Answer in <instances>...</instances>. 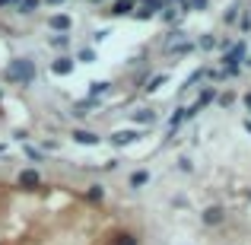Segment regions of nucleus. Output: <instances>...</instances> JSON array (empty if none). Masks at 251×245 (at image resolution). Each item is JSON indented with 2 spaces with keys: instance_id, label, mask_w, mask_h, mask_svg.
Masks as SVG:
<instances>
[{
  "instance_id": "1",
  "label": "nucleus",
  "mask_w": 251,
  "mask_h": 245,
  "mask_svg": "<svg viewBox=\"0 0 251 245\" xmlns=\"http://www.w3.org/2000/svg\"><path fill=\"white\" fill-rule=\"evenodd\" d=\"M6 83L13 86H32L35 83V64L29 61V57H16V61H10V67L3 70Z\"/></svg>"
},
{
  "instance_id": "2",
  "label": "nucleus",
  "mask_w": 251,
  "mask_h": 245,
  "mask_svg": "<svg viewBox=\"0 0 251 245\" xmlns=\"http://www.w3.org/2000/svg\"><path fill=\"white\" fill-rule=\"evenodd\" d=\"M162 6H166V0H134L130 16H134V19H153V16L162 13Z\"/></svg>"
},
{
  "instance_id": "3",
  "label": "nucleus",
  "mask_w": 251,
  "mask_h": 245,
  "mask_svg": "<svg viewBox=\"0 0 251 245\" xmlns=\"http://www.w3.org/2000/svg\"><path fill=\"white\" fill-rule=\"evenodd\" d=\"M245 54H248L245 42H235L232 48L223 54V67H235V70H242V64H245Z\"/></svg>"
},
{
  "instance_id": "4",
  "label": "nucleus",
  "mask_w": 251,
  "mask_h": 245,
  "mask_svg": "<svg viewBox=\"0 0 251 245\" xmlns=\"http://www.w3.org/2000/svg\"><path fill=\"white\" fill-rule=\"evenodd\" d=\"M210 102H216V86H203V92L197 96V102H194V105L188 109V118H194L197 111H203V109H207Z\"/></svg>"
},
{
  "instance_id": "5",
  "label": "nucleus",
  "mask_w": 251,
  "mask_h": 245,
  "mask_svg": "<svg viewBox=\"0 0 251 245\" xmlns=\"http://www.w3.org/2000/svg\"><path fill=\"white\" fill-rule=\"evenodd\" d=\"M48 26L57 32V35H67V32L74 29V19H70L67 13H54V16H48Z\"/></svg>"
},
{
  "instance_id": "6",
  "label": "nucleus",
  "mask_w": 251,
  "mask_h": 245,
  "mask_svg": "<svg viewBox=\"0 0 251 245\" xmlns=\"http://www.w3.org/2000/svg\"><path fill=\"white\" fill-rule=\"evenodd\" d=\"M16 182H19V188H29L32 191V188H38V185H42V175H38L35 169H23Z\"/></svg>"
},
{
  "instance_id": "7",
  "label": "nucleus",
  "mask_w": 251,
  "mask_h": 245,
  "mask_svg": "<svg viewBox=\"0 0 251 245\" xmlns=\"http://www.w3.org/2000/svg\"><path fill=\"white\" fill-rule=\"evenodd\" d=\"M70 137H74V143H83V147H99V143H102L99 134H92V131H80V128H76Z\"/></svg>"
},
{
  "instance_id": "8",
  "label": "nucleus",
  "mask_w": 251,
  "mask_h": 245,
  "mask_svg": "<svg viewBox=\"0 0 251 245\" xmlns=\"http://www.w3.org/2000/svg\"><path fill=\"white\" fill-rule=\"evenodd\" d=\"M201 220L207 223V226H220V223L226 220V210H223V207H207V210L201 214Z\"/></svg>"
},
{
  "instance_id": "9",
  "label": "nucleus",
  "mask_w": 251,
  "mask_h": 245,
  "mask_svg": "<svg viewBox=\"0 0 251 245\" xmlns=\"http://www.w3.org/2000/svg\"><path fill=\"white\" fill-rule=\"evenodd\" d=\"M74 57H57V61H51V74H57V77H67V74H74Z\"/></svg>"
},
{
  "instance_id": "10",
  "label": "nucleus",
  "mask_w": 251,
  "mask_h": 245,
  "mask_svg": "<svg viewBox=\"0 0 251 245\" xmlns=\"http://www.w3.org/2000/svg\"><path fill=\"white\" fill-rule=\"evenodd\" d=\"M159 16H162V19H166V23H169V26H175V29H178V23H181V16H184V13H181V10H178V6H175V3H166V6H162V13H159Z\"/></svg>"
},
{
  "instance_id": "11",
  "label": "nucleus",
  "mask_w": 251,
  "mask_h": 245,
  "mask_svg": "<svg viewBox=\"0 0 251 245\" xmlns=\"http://www.w3.org/2000/svg\"><path fill=\"white\" fill-rule=\"evenodd\" d=\"M130 10H134V0H115L111 3V16H130Z\"/></svg>"
},
{
  "instance_id": "12",
  "label": "nucleus",
  "mask_w": 251,
  "mask_h": 245,
  "mask_svg": "<svg viewBox=\"0 0 251 245\" xmlns=\"http://www.w3.org/2000/svg\"><path fill=\"white\" fill-rule=\"evenodd\" d=\"M137 140V131H115L111 134V143L115 147H124V143H134Z\"/></svg>"
},
{
  "instance_id": "13",
  "label": "nucleus",
  "mask_w": 251,
  "mask_h": 245,
  "mask_svg": "<svg viewBox=\"0 0 251 245\" xmlns=\"http://www.w3.org/2000/svg\"><path fill=\"white\" fill-rule=\"evenodd\" d=\"M134 121H137V124H153V121H156V111H153V109H137V111H134Z\"/></svg>"
},
{
  "instance_id": "14",
  "label": "nucleus",
  "mask_w": 251,
  "mask_h": 245,
  "mask_svg": "<svg viewBox=\"0 0 251 245\" xmlns=\"http://www.w3.org/2000/svg\"><path fill=\"white\" fill-rule=\"evenodd\" d=\"M38 3H42V0H19V3H16V13H23V16H32V13L38 10Z\"/></svg>"
},
{
  "instance_id": "15",
  "label": "nucleus",
  "mask_w": 251,
  "mask_h": 245,
  "mask_svg": "<svg viewBox=\"0 0 251 245\" xmlns=\"http://www.w3.org/2000/svg\"><path fill=\"white\" fill-rule=\"evenodd\" d=\"M108 92H111V83H89V96L92 99H99V96H108Z\"/></svg>"
},
{
  "instance_id": "16",
  "label": "nucleus",
  "mask_w": 251,
  "mask_h": 245,
  "mask_svg": "<svg viewBox=\"0 0 251 245\" xmlns=\"http://www.w3.org/2000/svg\"><path fill=\"white\" fill-rule=\"evenodd\" d=\"M184 118H188V109H175V115L169 118V131H172V134H175V128L184 121Z\"/></svg>"
},
{
  "instance_id": "17",
  "label": "nucleus",
  "mask_w": 251,
  "mask_h": 245,
  "mask_svg": "<svg viewBox=\"0 0 251 245\" xmlns=\"http://www.w3.org/2000/svg\"><path fill=\"white\" fill-rule=\"evenodd\" d=\"M150 182V172H134V175H130V185H134V188H140V185H147Z\"/></svg>"
},
{
  "instance_id": "18",
  "label": "nucleus",
  "mask_w": 251,
  "mask_h": 245,
  "mask_svg": "<svg viewBox=\"0 0 251 245\" xmlns=\"http://www.w3.org/2000/svg\"><path fill=\"white\" fill-rule=\"evenodd\" d=\"M115 245H137V236L134 233H118L115 236Z\"/></svg>"
},
{
  "instance_id": "19",
  "label": "nucleus",
  "mask_w": 251,
  "mask_h": 245,
  "mask_svg": "<svg viewBox=\"0 0 251 245\" xmlns=\"http://www.w3.org/2000/svg\"><path fill=\"white\" fill-rule=\"evenodd\" d=\"M48 45H54V48H67V45H70V35H51Z\"/></svg>"
},
{
  "instance_id": "20",
  "label": "nucleus",
  "mask_w": 251,
  "mask_h": 245,
  "mask_svg": "<svg viewBox=\"0 0 251 245\" xmlns=\"http://www.w3.org/2000/svg\"><path fill=\"white\" fill-rule=\"evenodd\" d=\"M197 45H201V51H213L216 48V38L213 35H201V42H197Z\"/></svg>"
},
{
  "instance_id": "21",
  "label": "nucleus",
  "mask_w": 251,
  "mask_h": 245,
  "mask_svg": "<svg viewBox=\"0 0 251 245\" xmlns=\"http://www.w3.org/2000/svg\"><path fill=\"white\" fill-rule=\"evenodd\" d=\"M239 13H242V10H239V3H232L226 13H223V19H226V23H235V19H239Z\"/></svg>"
},
{
  "instance_id": "22",
  "label": "nucleus",
  "mask_w": 251,
  "mask_h": 245,
  "mask_svg": "<svg viewBox=\"0 0 251 245\" xmlns=\"http://www.w3.org/2000/svg\"><path fill=\"white\" fill-rule=\"evenodd\" d=\"M102 197H105V191L99 185H89V201H102Z\"/></svg>"
},
{
  "instance_id": "23",
  "label": "nucleus",
  "mask_w": 251,
  "mask_h": 245,
  "mask_svg": "<svg viewBox=\"0 0 251 245\" xmlns=\"http://www.w3.org/2000/svg\"><path fill=\"white\" fill-rule=\"evenodd\" d=\"M169 51H175V54H188V51H194V45H191V42H181V45H175V48H169Z\"/></svg>"
},
{
  "instance_id": "24",
  "label": "nucleus",
  "mask_w": 251,
  "mask_h": 245,
  "mask_svg": "<svg viewBox=\"0 0 251 245\" xmlns=\"http://www.w3.org/2000/svg\"><path fill=\"white\" fill-rule=\"evenodd\" d=\"M80 61L83 64H92V61H96V51H92V48H83L80 51Z\"/></svg>"
},
{
  "instance_id": "25",
  "label": "nucleus",
  "mask_w": 251,
  "mask_h": 245,
  "mask_svg": "<svg viewBox=\"0 0 251 245\" xmlns=\"http://www.w3.org/2000/svg\"><path fill=\"white\" fill-rule=\"evenodd\" d=\"M216 102L226 109V105H232V102H235V96H232V92H223V96H216Z\"/></svg>"
},
{
  "instance_id": "26",
  "label": "nucleus",
  "mask_w": 251,
  "mask_h": 245,
  "mask_svg": "<svg viewBox=\"0 0 251 245\" xmlns=\"http://www.w3.org/2000/svg\"><path fill=\"white\" fill-rule=\"evenodd\" d=\"M162 83H166V74H159V77H153V80H150V86H147V89L150 92H153V89H159V86Z\"/></svg>"
},
{
  "instance_id": "27",
  "label": "nucleus",
  "mask_w": 251,
  "mask_h": 245,
  "mask_svg": "<svg viewBox=\"0 0 251 245\" xmlns=\"http://www.w3.org/2000/svg\"><path fill=\"white\" fill-rule=\"evenodd\" d=\"M242 32H251V13H242Z\"/></svg>"
},
{
  "instance_id": "28",
  "label": "nucleus",
  "mask_w": 251,
  "mask_h": 245,
  "mask_svg": "<svg viewBox=\"0 0 251 245\" xmlns=\"http://www.w3.org/2000/svg\"><path fill=\"white\" fill-rule=\"evenodd\" d=\"M210 0H191V10H207Z\"/></svg>"
},
{
  "instance_id": "29",
  "label": "nucleus",
  "mask_w": 251,
  "mask_h": 245,
  "mask_svg": "<svg viewBox=\"0 0 251 245\" xmlns=\"http://www.w3.org/2000/svg\"><path fill=\"white\" fill-rule=\"evenodd\" d=\"M245 105H248V111H251V92H248V96H245Z\"/></svg>"
},
{
  "instance_id": "30",
  "label": "nucleus",
  "mask_w": 251,
  "mask_h": 245,
  "mask_svg": "<svg viewBox=\"0 0 251 245\" xmlns=\"http://www.w3.org/2000/svg\"><path fill=\"white\" fill-rule=\"evenodd\" d=\"M245 131H248V134H251V118H248V121H245Z\"/></svg>"
},
{
  "instance_id": "31",
  "label": "nucleus",
  "mask_w": 251,
  "mask_h": 245,
  "mask_svg": "<svg viewBox=\"0 0 251 245\" xmlns=\"http://www.w3.org/2000/svg\"><path fill=\"white\" fill-rule=\"evenodd\" d=\"M45 3H64V0H45Z\"/></svg>"
},
{
  "instance_id": "32",
  "label": "nucleus",
  "mask_w": 251,
  "mask_h": 245,
  "mask_svg": "<svg viewBox=\"0 0 251 245\" xmlns=\"http://www.w3.org/2000/svg\"><path fill=\"white\" fill-rule=\"evenodd\" d=\"M245 64H248V67H251V54H245Z\"/></svg>"
},
{
  "instance_id": "33",
  "label": "nucleus",
  "mask_w": 251,
  "mask_h": 245,
  "mask_svg": "<svg viewBox=\"0 0 251 245\" xmlns=\"http://www.w3.org/2000/svg\"><path fill=\"white\" fill-rule=\"evenodd\" d=\"M92 3H102V0H92Z\"/></svg>"
},
{
  "instance_id": "34",
  "label": "nucleus",
  "mask_w": 251,
  "mask_h": 245,
  "mask_svg": "<svg viewBox=\"0 0 251 245\" xmlns=\"http://www.w3.org/2000/svg\"><path fill=\"white\" fill-rule=\"evenodd\" d=\"M248 197H251V191H248Z\"/></svg>"
}]
</instances>
